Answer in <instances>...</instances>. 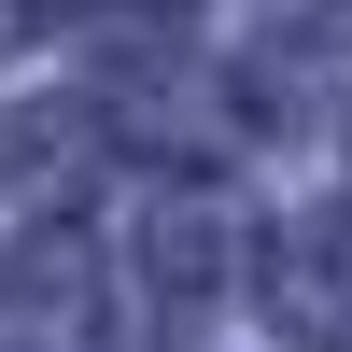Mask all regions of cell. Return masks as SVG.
<instances>
[{"label": "cell", "mask_w": 352, "mask_h": 352, "mask_svg": "<svg viewBox=\"0 0 352 352\" xmlns=\"http://www.w3.org/2000/svg\"><path fill=\"white\" fill-rule=\"evenodd\" d=\"M254 254H268V240H254L240 212H212V197H169V212L141 226V282H155L169 310H197V296H226V282H240Z\"/></svg>", "instance_id": "cell-1"}, {"label": "cell", "mask_w": 352, "mask_h": 352, "mask_svg": "<svg viewBox=\"0 0 352 352\" xmlns=\"http://www.w3.org/2000/svg\"><path fill=\"white\" fill-rule=\"evenodd\" d=\"M268 310L296 338H352V226H268Z\"/></svg>", "instance_id": "cell-2"}, {"label": "cell", "mask_w": 352, "mask_h": 352, "mask_svg": "<svg viewBox=\"0 0 352 352\" xmlns=\"http://www.w3.org/2000/svg\"><path fill=\"white\" fill-rule=\"evenodd\" d=\"M14 14H28V28H85V14H141V28H169L184 0H14Z\"/></svg>", "instance_id": "cell-3"}, {"label": "cell", "mask_w": 352, "mask_h": 352, "mask_svg": "<svg viewBox=\"0 0 352 352\" xmlns=\"http://www.w3.org/2000/svg\"><path fill=\"white\" fill-rule=\"evenodd\" d=\"M324 43H338V56H352V0H324Z\"/></svg>", "instance_id": "cell-4"}]
</instances>
